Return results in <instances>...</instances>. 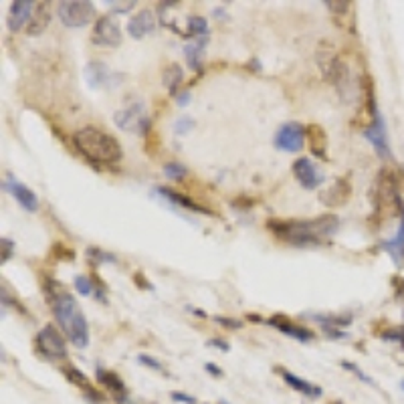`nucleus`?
<instances>
[{
	"label": "nucleus",
	"mask_w": 404,
	"mask_h": 404,
	"mask_svg": "<svg viewBox=\"0 0 404 404\" xmlns=\"http://www.w3.org/2000/svg\"><path fill=\"white\" fill-rule=\"evenodd\" d=\"M154 30H156V15H154V10H150V8L140 10L137 15H134V17L130 19V23H128V32H130V37L135 39V41H140V39L152 35Z\"/></svg>",
	"instance_id": "4468645a"
},
{
	"label": "nucleus",
	"mask_w": 404,
	"mask_h": 404,
	"mask_svg": "<svg viewBox=\"0 0 404 404\" xmlns=\"http://www.w3.org/2000/svg\"><path fill=\"white\" fill-rule=\"evenodd\" d=\"M63 374H65V378L71 382V384H75V386H79L81 390L87 394V401H91L93 404H99L104 403V394L99 392V390H95L91 384H89V380H87V376L81 372L79 368H75V366H67V368H63Z\"/></svg>",
	"instance_id": "f3484780"
},
{
	"label": "nucleus",
	"mask_w": 404,
	"mask_h": 404,
	"mask_svg": "<svg viewBox=\"0 0 404 404\" xmlns=\"http://www.w3.org/2000/svg\"><path fill=\"white\" fill-rule=\"evenodd\" d=\"M35 346H37V354L49 362H59V360H65L69 356L67 350V344L63 340V336L57 331L53 323H47L39 334H37V340H35Z\"/></svg>",
	"instance_id": "423d86ee"
},
{
	"label": "nucleus",
	"mask_w": 404,
	"mask_h": 404,
	"mask_svg": "<svg viewBox=\"0 0 404 404\" xmlns=\"http://www.w3.org/2000/svg\"><path fill=\"white\" fill-rule=\"evenodd\" d=\"M53 311L57 323L65 338L79 350H85L89 346V325L87 320L77 305V301L69 294H61L53 301Z\"/></svg>",
	"instance_id": "7ed1b4c3"
},
{
	"label": "nucleus",
	"mask_w": 404,
	"mask_h": 404,
	"mask_svg": "<svg viewBox=\"0 0 404 404\" xmlns=\"http://www.w3.org/2000/svg\"><path fill=\"white\" fill-rule=\"evenodd\" d=\"M170 396H172V401H176V403L196 404V398L190 396V394H184V392H170Z\"/></svg>",
	"instance_id": "a19ab883"
},
{
	"label": "nucleus",
	"mask_w": 404,
	"mask_h": 404,
	"mask_svg": "<svg viewBox=\"0 0 404 404\" xmlns=\"http://www.w3.org/2000/svg\"><path fill=\"white\" fill-rule=\"evenodd\" d=\"M311 320H316V322L320 323V325H329V327H346V325H350L352 318L350 314H344V316H322V314H318V316H311Z\"/></svg>",
	"instance_id": "bb28decb"
},
{
	"label": "nucleus",
	"mask_w": 404,
	"mask_h": 404,
	"mask_svg": "<svg viewBox=\"0 0 404 404\" xmlns=\"http://www.w3.org/2000/svg\"><path fill=\"white\" fill-rule=\"evenodd\" d=\"M249 69H253V71L261 73V69H263V67H261V61H259L257 57H253V59L249 61Z\"/></svg>",
	"instance_id": "c03bdc74"
},
{
	"label": "nucleus",
	"mask_w": 404,
	"mask_h": 404,
	"mask_svg": "<svg viewBox=\"0 0 404 404\" xmlns=\"http://www.w3.org/2000/svg\"><path fill=\"white\" fill-rule=\"evenodd\" d=\"M307 132V137H309V148L314 152V156L322 158V160H327V135L323 132L322 126L318 124H311L305 128Z\"/></svg>",
	"instance_id": "412c9836"
},
{
	"label": "nucleus",
	"mask_w": 404,
	"mask_h": 404,
	"mask_svg": "<svg viewBox=\"0 0 404 404\" xmlns=\"http://www.w3.org/2000/svg\"><path fill=\"white\" fill-rule=\"evenodd\" d=\"M2 189L6 190V192H10V194L17 198V202H19L27 213H37V211H39V196L28 189V186H25L23 182L15 180L12 174H8V178L4 180Z\"/></svg>",
	"instance_id": "9b49d317"
},
{
	"label": "nucleus",
	"mask_w": 404,
	"mask_h": 404,
	"mask_svg": "<svg viewBox=\"0 0 404 404\" xmlns=\"http://www.w3.org/2000/svg\"><path fill=\"white\" fill-rule=\"evenodd\" d=\"M218 404H229V403H224V401H220V403H218Z\"/></svg>",
	"instance_id": "864d4df0"
},
{
	"label": "nucleus",
	"mask_w": 404,
	"mask_h": 404,
	"mask_svg": "<svg viewBox=\"0 0 404 404\" xmlns=\"http://www.w3.org/2000/svg\"><path fill=\"white\" fill-rule=\"evenodd\" d=\"M189 174V168L184 164H178V162H170L164 166V176L168 180H174V182H180L184 176Z\"/></svg>",
	"instance_id": "cd10ccee"
},
{
	"label": "nucleus",
	"mask_w": 404,
	"mask_h": 404,
	"mask_svg": "<svg viewBox=\"0 0 404 404\" xmlns=\"http://www.w3.org/2000/svg\"><path fill=\"white\" fill-rule=\"evenodd\" d=\"M382 340H386V342H398L404 348V327L388 329L386 334H382Z\"/></svg>",
	"instance_id": "473e14b6"
},
{
	"label": "nucleus",
	"mask_w": 404,
	"mask_h": 404,
	"mask_svg": "<svg viewBox=\"0 0 404 404\" xmlns=\"http://www.w3.org/2000/svg\"><path fill=\"white\" fill-rule=\"evenodd\" d=\"M382 249L392 257V261L401 267L403 265V259H404V209H403V218H401V229H398V233H396V237L394 239H390V241H384L382 242Z\"/></svg>",
	"instance_id": "b1692460"
},
{
	"label": "nucleus",
	"mask_w": 404,
	"mask_h": 404,
	"mask_svg": "<svg viewBox=\"0 0 404 404\" xmlns=\"http://www.w3.org/2000/svg\"><path fill=\"white\" fill-rule=\"evenodd\" d=\"M340 364H342V368H346V370H350V372H354L356 376L360 378L362 382H366L368 386H374V388H376V384H374V380H372V378L368 376V374H364V372H362V370H360V368H358V366H356L354 362H346V360H344V362H340Z\"/></svg>",
	"instance_id": "7c9ffc66"
},
{
	"label": "nucleus",
	"mask_w": 404,
	"mask_h": 404,
	"mask_svg": "<svg viewBox=\"0 0 404 404\" xmlns=\"http://www.w3.org/2000/svg\"><path fill=\"white\" fill-rule=\"evenodd\" d=\"M267 229L275 237L287 241L294 247H322L331 241L336 231L340 229V220L334 215H323L307 220H281L273 218L267 222Z\"/></svg>",
	"instance_id": "f257e3e1"
},
{
	"label": "nucleus",
	"mask_w": 404,
	"mask_h": 404,
	"mask_svg": "<svg viewBox=\"0 0 404 404\" xmlns=\"http://www.w3.org/2000/svg\"><path fill=\"white\" fill-rule=\"evenodd\" d=\"M323 334L325 338H331V340H342L348 336L346 331H340V327H329V325H323Z\"/></svg>",
	"instance_id": "ea45409f"
},
{
	"label": "nucleus",
	"mask_w": 404,
	"mask_h": 404,
	"mask_svg": "<svg viewBox=\"0 0 404 404\" xmlns=\"http://www.w3.org/2000/svg\"><path fill=\"white\" fill-rule=\"evenodd\" d=\"M137 362H140V364H144L146 368H152V370H156V372H164V366H162L160 362H158L156 358L148 356V354H140V356H137Z\"/></svg>",
	"instance_id": "2f4dec72"
},
{
	"label": "nucleus",
	"mask_w": 404,
	"mask_h": 404,
	"mask_svg": "<svg viewBox=\"0 0 404 404\" xmlns=\"http://www.w3.org/2000/svg\"><path fill=\"white\" fill-rule=\"evenodd\" d=\"M247 320H249V322H263L257 314H247Z\"/></svg>",
	"instance_id": "de8ad7c7"
},
{
	"label": "nucleus",
	"mask_w": 404,
	"mask_h": 404,
	"mask_svg": "<svg viewBox=\"0 0 404 404\" xmlns=\"http://www.w3.org/2000/svg\"><path fill=\"white\" fill-rule=\"evenodd\" d=\"M305 137H307V132L299 122H287V124L279 126L273 142H275L277 150H283L289 154H299L305 146Z\"/></svg>",
	"instance_id": "6e6552de"
},
{
	"label": "nucleus",
	"mask_w": 404,
	"mask_h": 404,
	"mask_svg": "<svg viewBox=\"0 0 404 404\" xmlns=\"http://www.w3.org/2000/svg\"><path fill=\"white\" fill-rule=\"evenodd\" d=\"M189 311H192V314H194L196 318H202V320L206 318V311H204V309H196V307H189Z\"/></svg>",
	"instance_id": "49530a36"
},
{
	"label": "nucleus",
	"mask_w": 404,
	"mask_h": 404,
	"mask_svg": "<svg viewBox=\"0 0 404 404\" xmlns=\"http://www.w3.org/2000/svg\"><path fill=\"white\" fill-rule=\"evenodd\" d=\"M49 21H51V4H49V2H41V4H37L35 15H32V19H30V23H28L27 32L28 35H32V37H37V35L45 32V28H47V25H49Z\"/></svg>",
	"instance_id": "4be33fe9"
},
{
	"label": "nucleus",
	"mask_w": 404,
	"mask_h": 404,
	"mask_svg": "<svg viewBox=\"0 0 404 404\" xmlns=\"http://www.w3.org/2000/svg\"><path fill=\"white\" fill-rule=\"evenodd\" d=\"M267 325L271 327H275V329H279L281 334H285V336H289V338H294V340H299V342H303V344H307V342H311L314 338H316V334L311 331V329H307V327H301V325H296V323L291 322V320H287L283 314H275L273 318L267 320Z\"/></svg>",
	"instance_id": "f8f14e48"
},
{
	"label": "nucleus",
	"mask_w": 404,
	"mask_h": 404,
	"mask_svg": "<svg viewBox=\"0 0 404 404\" xmlns=\"http://www.w3.org/2000/svg\"><path fill=\"white\" fill-rule=\"evenodd\" d=\"M0 244H2V259H0V261H2V265H4L8 259H12V253H15V251H12V249H15V241L4 237V239L0 241Z\"/></svg>",
	"instance_id": "e433bc0d"
},
{
	"label": "nucleus",
	"mask_w": 404,
	"mask_h": 404,
	"mask_svg": "<svg viewBox=\"0 0 404 404\" xmlns=\"http://www.w3.org/2000/svg\"><path fill=\"white\" fill-rule=\"evenodd\" d=\"M215 322L222 327H229V329H241L242 322L241 320H235V318H227V316H215Z\"/></svg>",
	"instance_id": "c9c22d12"
},
{
	"label": "nucleus",
	"mask_w": 404,
	"mask_h": 404,
	"mask_svg": "<svg viewBox=\"0 0 404 404\" xmlns=\"http://www.w3.org/2000/svg\"><path fill=\"white\" fill-rule=\"evenodd\" d=\"M35 2L30 0H15L10 2V8H8V19H6V25L12 32H19L21 28L30 23L32 15H35Z\"/></svg>",
	"instance_id": "ddd939ff"
},
{
	"label": "nucleus",
	"mask_w": 404,
	"mask_h": 404,
	"mask_svg": "<svg viewBox=\"0 0 404 404\" xmlns=\"http://www.w3.org/2000/svg\"><path fill=\"white\" fill-rule=\"evenodd\" d=\"M91 43L95 47H109V49L117 47L122 43V30H119L117 21L111 17H102L93 27Z\"/></svg>",
	"instance_id": "1a4fd4ad"
},
{
	"label": "nucleus",
	"mask_w": 404,
	"mask_h": 404,
	"mask_svg": "<svg viewBox=\"0 0 404 404\" xmlns=\"http://www.w3.org/2000/svg\"><path fill=\"white\" fill-rule=\"evenodd\" d=\"M77 294L83 297H89L95 294V283H93V277H85V275H77L75 281H73Z\"/></svg>",
	"instance_id": "c756f323"
},
{
	"label": "nucleus",
	"mask_w": 404,
	"mask_h": 404,
	"mask_svg": "<svg viewBox=\"0 0 404 404\" xmlns=\"http://www.w3.org/2000/svg\"><path fill=\"white\" fill-rule=\"evenodd\" d=\"M327 404H344V403H340V401H334V403H327Z\"/></svg>",
	"instance_id": "3c124183"
},
{
	"label": "nucleus",
	"mask_w": 404,
	"mask_h": 404,
	"mask_svg": "<svg viewBox=\"0 0 404 404\" xmlns=\"http://www.w3.org/2000/svg\"><path fill=\"white\" fill-rule=\"evenodd\" d=\"M113 122L119 130L128 132V134H148L152 128V122L148 117V111L144 108V104H132L128 108L115 111Z\"/></svg>",
	"instance_id": "0eeeda50"
},
{
	"label": "nucleus",
	"mask_w": 404,
	"mask_h": 404,
	"mask_svg": "<svg viewBox=\"0 0 404 404\" xmlns=\"http://www.w3.org/2000/svg\"><path fill=\"white\" fill-rule=\"evenodd\" d=\"M398 297H404V281H398Z\"/></svg>",
	"instance_id": "09e8293b"
},
{
	"label": "nucleus",
	"mask_w": 404,
	"mask_h": 404,
	"mask_svg": "<svg viewBox=\"0 0 404 404\" xmlns=\"http://www.w3.org/2000/svg\"><path fill=\"white\" fill-rule=\"evenodd\" d=\"M366 99H368V109L372 113V122L370 126L364 130V137L374 146L376 154L380 158H390V144H388V132H386V124H384V117L380 113V109L376 106V99H374V89H372V83L366 87Z\"/></svg>",
	"instance_id": "20e7f679"
},
{
	"label": "nucleus",
	"mask_w": 404,
	"mask_h": 404,
	"mask_svg": "<svg viewBox=\"0 0 404 404\" xmlns=\"http://www.w3.org/2000/svg\"><path fill=\"white\" fill-rule=\"evenodd\" d=\"M57 15L65 27L81 28L95 19V6L85 0H63L57 2Z\"/></svg>",
	"instance_id": "39448f33"
},
{
	"label": "nucleus",
	"mask_w": 404,
	"mask_h": 404,
	"mask_svg": "<svg viewBox=\"0 0 404 404\" xmlns=\"http://www.w3.org/2000/svg\"><path fill=\"white\" fill-rule=\"evenodd\" d=\"M206 45H209V37H200V39L192 41V43H189L184 47V55H186L189 67L194 69L196 73H202V55H204Z\"/></svg>",
	"instance_id": "5701e85b"
},
{
	"label": "nucleus",
	"mask_w": 404,
	"mask_h": 404,
	"mask_svg": "<svg viewBox=\"0 0 404 404\" xmlns=\"http://www.w3.org/2000/svg\"><path fill=\"white\" fill-rule=\"evenodd\" d=\"M401 388H403V390H404V380H403V382H401Z\"/></svg>",
	"instance_id": "603ef678"
},
{
	"label": "nucleus",
	"mask_w": 404,
	"mask_h": 404,
	"mask_svg": "<svg viewBox=\"0 0 404 404\" xmlns=\"http://www.w3.org/2000/svg\"><path fill=\"white\" fill-rule=\"evenodd\" d=\"M135 285H140V287H146V289H152V285H148V281H146L142 275H135Z\"/></svg>",
	"instance_id": "a18cd8bd"
},
{
	"label": "nucleus",
	"mask_w": 404,
	"mask_h": 404,
	"mask_svg": "<svg viewBox=\"0 0 404 404\" xmlns=\"http://www.w3.org/2000/svg\"><path fill=\"white\" fill-rule=\"evenodd\" d=\"M189 37H209V23L202 17H190L189 19Z\"/></svg>",
	"instance_id": "c85d7f7f"
},
{
	"label": "nucleus",
	"mask_w": 404,
	"mask_h": 404,
	"mask_svg": "<svg viewBox=\"0 0 404 404\" xmlns=\"http://www.w3.org/2000/svg\"><path fill=\"white\" fill-rule=\"evenodd\" d=\"M194 128V119L192 117H180L176 124H174V132L178 135H184Z\"/></svg>",
	"instance_id": "f704fd0d"
},
{
	"label": "nucleus",
	"mask_w": 404,
	"mask_h": 404,
	"mask_svg": "<svg viewBox=\"0 0 404 404\" xmlns=\"http://www.w3.org/2000/svg\"><path fill=\"white\" fill-rule=\"evenodd\" d=\"M156 192H158L160 196H164L168 202H172V204H176V206H180V209H189V211L196 213V215L213 216V211H209V209H206V206H202V204H196L192 198L184 196V194H180L178 190H172V189H168V186H160Z\"/></svg>",
	"instance_id": "a211bd4d"
},
{
	"label": "nucleus",
	"mask_w": 404,
	"mask_h": 404,
	"mask_svg": "<svg viewBox=\"0 0 404 404\" xmlns=\"http://www.w3.org/2000/svg\"><path fill=\"white\" fill-rule=\"evenodd\" d=\"M277 372L281 374L283 382H285L287 386H291L296 392L307 396V398H320L323 394L322 386H316V384H311V382H307V380H303V378L296 376V374H291V372L285 370V368H277Z\"/></svg>",
	"instance_id": "6ab92c4d"
},
{
	"label": "nucleus",
	"mask_w": 404,
	"mask_h": 404,
	"mask_svg": "<svg viewBox=\"0 0 404 404\" xmlns=\"http://www.w3.org/2000/svg\"><path fill=\"white\" fill-rule=\"evenodd\" d=\"M294 174H296L297 182L303 186L305 190H316L320 189L325 180L323 172L309 160V158H299L294 164Z\"/></svg>",
	"instance_id": "9d476101"
},
{
	"label": "nucleus",
	"mask_w": 404,
	"mask_h": 404,
	"mask_svg": "<svg viewBox=\"0 0 404 404\" xmlns=\"http://www.w3.org/2000/svg\"><path fill=\"white\" fill-rule=\"evenodd\" d=\"M204 368H206V372H209L211 376H215V378H222V376H224V372H222V370H220L218 366H215L213 362H209V364H206Z\"/></svg>",
	"instance_id": "37998d69"
},
{
	"label": "nucleus",
	"mask_w": 404,
	"mask_h": 404,
	"mask_svg": "<svg viewBox=\"0 0 404 404\" xmlns=\"http://www.w3.org/2000/svg\"><path fill=\"white\" fill-rule=\"evenodd\" d=\"M95 376H97V382H99L102 386H106V390H108L109 394H111L117 403H128V390H126V384H124V380L117 376L115 372H111V370H106V368L97 366Z\"/></svg>",
	"instance_id": "2eb2a0df"
},
{
	"label": "nucleus",
	"mask_w": 404,
	"mask_h": 404,
	"mask_svg": "<svg viewBox=\"0 0 404 404\" xmlns=\"http://www.w3.org/2000/svg\"><path fill=\"white\" fill-rule=\"evenodd\" d=\"M190 97H192V95H190V91L189 89H184L182 93H178V95H176V104H178L180 108H186V106L190 104Z\"/></svg>",
	"instance_id": "79ce46f5"
},
{
	"label": "nucleus",
	"mask_w": 404,
	"mask_h": 404,
	"mask_svg": "<svg viewBox=\"0 0 404 404\" xmlns=\"http://www.w3.org/2000/svg\"><path fill=\"white\" fill-rule=\"evenodd\" d=\"M215 17L216 19H224V8H218V10H215Z\"/></svg>",
	"instance_id": "8fccbe9b"
},
{
	"label": "nucleus",
	"mask_w": 404,
	"mask_h": 404,
	"mask_svg": "<svg viewBox=\"0 0 404 404\" xmlns=\"http://www.w3.org/2000/svg\"><path fill=\"white\" fill-rule=\"evenodd\" d=\"M206 346L220 352H231V344H229L227 340H222V338H211V340L206 342Z\"/></svg>",
	"instance_id": "4c0bfd02"
},
{
	"label": "nucleus",
	"mask_w": 404,
	"mask_h": 404,
	"mask_svg": "<svg viewBox=\"0 0 404 404\" xmlns=\"http://www.w3.org/2000/svg\"><path fill=\"white\" fill-rule=\"evenodd\" d=\"M325 6H327L331 12H348L350 2H346V0H342V2H336V0H325Z\"/></svg>",
	"instance_id": "58836bf2"
},
{
	"label": "nucleus",
	"mask_w": 404,
	"mask_h": 404,
	"mask_svg": "<svg viewBox=\"0 0 404 404\" xmlns=\"http://www.w3.org/2000/svg\"><path fill=\"white\" fill-rule=\"evenodd\" d=\"M350 180L342 176V178H336L329 189L320 192V200H322L325 206H340V204H344L350 198Z\"/></svg>",
	"instance_id": "dca6fc26"
},
{
	"label": "nucleus",
	"mask_w": 404,
	"mask_h": 404,
	"mask_svg": "<svg viewBox=\"0 0 404 404\" xmlns=\"http://www.w3.org/2000/svg\"><path fill=\"white\" fill-rule=\"evenodd\" d=\"M109 77H111V73H109L106 63H102V61H89L85 65V83L91 89H99V87L108 85Z\"/></svg>",
	"instance_id": "aec40b11"
},
{
	"label": "nucleus",
	"mask_w": 404,
	"mask_h": 404,
	"mask_svg": "<svg viewBox=\"0 0 404 404\" xmlns=\"http://www.w3.org/2000/svg\"><path fill=\"white\" fill-rule=\"evenodd\" d=\"M73 144L81 154L95 166L102 164H117L124 156V150L119 142L111 134H106L97 128H81L77 134L73 135Z\"/></svg>",
	"instance_id": "f03ea898"
},
{
	"label": "nucleus",
	"mask_w": 404,
	"mask_h": 404,
	"mask_svg": "<svg viewBox=\"0 0 404 404\" xmlns=\"http://www.w3.org/2000/svg\"><path fill=\"white\" fill-rule=\"evenodd\" d=\"M109 6H113L111 10L113 12H117V15H126V12H130L132 8H135L137 6V2L135 0H130V2H111V0H108Z\"/></svg>",
	"instance_id": "72a5a7b5"
},
{
	"label": "nucleus",
	"mask_w": 404,
	"mask_h": 404,
	"mask_svg": "<svg viewBox=\"0 0 404 404\" xmlns=\"http://www.w3.org/2000/svg\"><path fill=\"white\" fill-rule=\"evenodd\" d=\"M184 79V71H182V67L178 65V63H170L166 69H164V73H162V83H164V87L172 93V95H176V89H178V85L182 83Z\"/></svg>",
	"instance_id": "393cba45"
},
{
	"label": "nucleus",
	"mask_w": 404,
	"mask_h": 404,
	"mask_svg": "<svg viewBox=\"0 0 404 404\" xmlns=\"http://www.w3.org/2000/svg\"><path fill=\"white\" fill-rule=\"evenodd\" d=\"M85 255H87V259L93 267H99V265H106V263H117V257L113 253H108V251L97 249V247H89Z\"/></svg>",
	"instance_id": "a878e982"
}]
</instances>
